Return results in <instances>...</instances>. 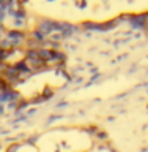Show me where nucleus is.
I'll use <instances>...</instances> for the list:
<instances>
[{
    "instance_id": "nucleus-1",
    "label": "nucleus",
    "mask_w": 148,
    "mask_h": 152,
    "mask_svg": "<svg viewBox=\"0 0 148 152\" xmlns=\"http://www.w3.org/2000/svg\"><path fill=\"white\" fill-rule=\"evenodd\" d=\"M5 38L9 41L11 49H24L27 41V32L25 30H16V28H6Z\"/></svg>"
},
{
    "instance_id": "nucleus-2",
    "label": "nucleus",
    "mask_w": 148,
    "mask_h": 152,
    "mask_svg": "<svg viewBox=\"0 0 148 152\" xmlns=\"http://www.w3.org/2000/svg\"><path fill=\"white\" fill-rule=\"evenodd\" d=\"M38 32H41L43 35H46L47 38H49L52 33L57 32V21H54V19L51 18H46V16H38L35 19V27Z\"/></svg>"
},
{
    "instance_id": "nucleus-3",
    "label": "nucleus",
    "mask_w": 148,
    "mask_h": 152,
    "mask_svg": "<svg viewBox=\"0 0 148 152\" xmlns=\"http://www.w3.org/2000/svg\"><path fill=\"white\" fill-rule=\"evenodd\" d=\"M128 26H129L132 30H144V32H147V16H145V11H142V13H129Z\"/></svg>"
},
{
    "instance_id": "nucleus-4",
    "label": "nucleus",
    "mask_w": 148,
    "mask_h": 152,
    "mask_svg": "<svg viewBox=\"0 0 148 152\" xmlns=\"http://www.w3.org/2000/svg\"><path fill=\"white\" fill-rule=\"evenodd\" d=\"M57 32L61 33L63 38H69V37H73L76 32H79V27H76L74 24H71V22L57 21Z\"/></svg>"
},
{
    "instance_id": "nucleus-5",
    "label": "nucleus",
    "mask_w": 148,
    "mask_h": 152,
    "mask_svg": "<svg viewBox=\"0 0 148 152\" xmlns=\"http://www.w3.org/2000/svg\"><path fill=\"white\" fill-rule=\"evenodd\" d=\"M82 28L87 32H101V22H95V21H84L82 24Z\"/></svg>"
},
{
    "instance_id": "nucleus-6",
    "label": "nucleus",
    "mask_w": 148,
    "mask_h": 152,
    "mask_svg": "<svg viewBox=\"0 0 148 152\" xmlns=\"http://www.w3.org/2000/svg\"><path fill=\"white\" fill-rule=\"evenodd\" d=\"M117 26H120V22H118V19H109L106 22H101V32H109V30H113Z\"/></svg>"
},
{
    "instance_id": "nucleus-7",
    "label": "nucleus",
    "mask_w": 148,
    "mask_h": 152,
    "mask_svg": "<svg viewBox=\"0 0 148 152\" xmlns=\"http://www.w3.org/2000/svg\"><path fill=\"white\" fill-rule=\"evenodd\" d=\"M40 95H41V98L44 100V102H47L49 98L54 97V89H52V87H44V89H43V92H41Z\"/></svg>"
},
{
    "instance_id": "nucleus-8",
    "label": "nucleus",
    "mask_w": 148,
    "mask_h": 152,
    "mask_svg": "<svg viewBox=\"0 0 148 152\" xmlns=\"http://www.w3.org/2000/svg\"><path fill=\"white\" fill-rule=\"evenodd\" d=\"M21 147H22V142L13 141L11 144L6 147V151H5V152H21Z\"/></svg>"
},
{
    "instance_id": "nucleus-9",
    "label": "nucleus",
    "mask_w": 148,
    "mask_h": 152,
    "mask_svg": "<svg viewBox=\"0 0 148 152\" xmlns=\"http://www.w3.org/2000/svg\"><path fill=\"white\" fill-rule=\"evenodd\" d=\"M98 132H99V127H96V125H90V127H87V128H84V133H87V135L92 136V138L96 136Z\"/></svg>"
},
{
    "instance_id": "nucleus-10",
    "label": "nucleus",
    "mask_w": 148,
    "mask_h": 152,
    "mask_svg": "<svg viewBox=\"0 0 148 152\" xmlns=\"http://www.w3.org/2000/svg\"><path fill=\"white\" fill-rule=\"evenodd\" d=\"M8 5H9V0H0V7L8 8Z\"/></svg>"
},
{
    "instance_id": "nucleus-11",
    "label": "nucleus",
    "mask_w": 148,
    "mask_h": 152,
    "mask_svg": "<svg viewBox=\"0 0 148 152\" xmlns=\"http://www.w3.org/2000/svg\"><path fill=\"white\" fill-rule=\"evenodd\" d=\"M140 152H148V147H144V149H142Z\"/></svg>"
},
{
    "instance_id": "nucleus-12",
    "label": "nucleus",
    "mask_w": 148,
    "mask_h": 152,
    "mask_svg": "<svg viewBox=\"0 0 148 152\" xmlns=\"http://www.w3.org/2000/svg\"><path fill=\"white\" fill-rule=\"evenodd\" d=\"M0 149H2V142H0Z\"/></svg>"
},
{
    "instance_id": "nucleus-13",
    "label": "nucleus",
    "mask_w": 148,
    "mask_h": 152,
    "mask_svg": "<svg viewBox=\"0 0 148 152\" xmlns=\"http://www.w3.org/2000/svg\"><path fill=\"white\" fill-rule=\"evenodd\" d=\"M49 2H54V0H49Z\"/></svg>"
},
{
    "instance_id": "nucleus-14",
    "label": "nucleus",
    "mask_w": 148,
    "mask_h": 152,
    "mask_svg": "<svg viewBox=\"0 0 148 152\" xmlns=\"http://www.w3.org/2000/svg\"><path fill=\"white\" fill-rule=\"evenodd\" d=\"M9 2H14V0H9Z\"/></svg>"
}]
</instances>
